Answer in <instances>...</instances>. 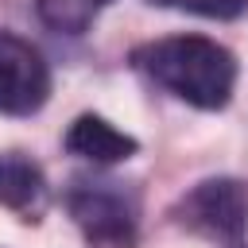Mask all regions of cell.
<instances>
[{
    "mask_svg": "<svg viewBox=\"0 0 248 248\" xmlns=\"http://www.w3.org/2000/svg\"><path fill=\"white\" fill-rule=\"evenodd\" d=\"M108 4L116 0H35V12L58 35H85Z\"/></svg>",
    "mask_w": 248,
    "mask_h": 248,
    "instance_id": "52a82bcc",
    "label": "cell"
},
{
    "mask_svg": "<svg viewBox=\"0 0 248 248\" xmlns=\"http://www.w3.org/2000/svg\"><path fill=\"white\" fill-rule=\"evenodd\" d=\"M0 205L23 213L27 221H35L46 205V178L39 170V163L23 159V155H0Z\"/></svg>",
    "mask_w": 248,
    "mask_h": 248,
    "instance_id": "8992f818",
    "label": "cell"
},
{
    "mask_svg": "<svg viewBox=\"0 0 248 248\" xmlns=\"http://www.w3.org/2000/svg\"><path fill=\"white\" fill-rule=\"evenodd\" d=\"M66 151L93 163V167H112V163H124L140 151V140L120 132L116 124H108L105 116L97 112H81L70 128H66Z\"/></svg>",
    "mask_w": 248,
    "mask_h": 248,
    "instance_id": "5b68a950",
    "label": "cell"
},
{
    "mask_svg": "<svg viewBox=\"0 0 248 248\" xmlns=\"http://www.w3.org/2000/svg\"><path fill=\"white\" fill-rule=\"evenodd\" d=\"M70 221L85 248H136L140 240V198L112 178H74L66 190Z\"/></svg>",
    "mask_w": 248,
    "mask_h": 248,
    "instance_id": "7a4b0ae2",
    "label": "cell"
},
{
    "mask_svg": "<svg viewBox=\"0 0 248 248\" xmlns=\"http://www.w3.org/2000/svg\"><path fill=\"white\" fill-rule=\"evenodd\" d=\"M151 8H170V12H190L202 19H236L248 0H147Z\"/></svg>",
    "mask_w": 248,
    "mask_h": 248,
    "instance_id": "ba28073f",
    "label": "cell"
},
{
    "mask_svg": "<svg viewBox=\"0 0 248 248\" xmlns=\"http://www.w3.org/2000/svg\"><path fill=\"white\" fill-rule=\"evenodd\" d=\"M132 66L170 97L217 112L236 89V58L229 46L205 35H167L132 50Z\"/></svg>",
    "mask_w": 248,
    "mask_h": 248,
    "instance_id": "6da1fadb",
    "label": "cell"
},
{
    "mask_svg": "<svg viewBox=\"0 0 248 248\" xmlns=\"http://www.w3.org/2000/svg\"><path fill=\"white\" fill-rule=\"evenodd\" d=\"M50 97V66L43 50L0 27V112L31 116Z\"/></svg>",
    "mask_w": 248,
    "mask_h": 248,
    "instance_id": "277c9868",
    "label": "cell"
},
{
    "mask_svg": "<svg viewBox=\"0 0 248 248\" xmlns=\"http://www.w3.org/2000/svg\"><path fill=\"white\" fill-rule=\"evenodd\" d=\"M170 221L217 248H248V186L205 178L170 205Z\"/></svg>",
    "mask_w": 248,
    "mask_h": 248,
    "instance_id": "3957f363",
    "label": "cell"
}]
</instances>
